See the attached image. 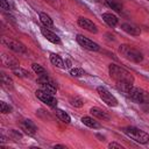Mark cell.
Instances as JSON below:
<instances>
[{
    "label": "cell",
    "mask_w": 149,
    "mask_h": 149,
    "mask_svg": "<svg viewBox=\"0 0 149 149\" xmlns=\"http://www.w3.org/2000/svg\"><path fill=\"white\" fill-rule=\"evenodd\" d=\"M108 72L111 78H113L119 86L122 85H133L134 83V77L133 74L127 71L126 69L116 65V64H109L108 66Z\"/></svg>",
    "instance_id": "6da1fadb"
},
{
    "label": "cell",
    "mask_w": 149,
    "mask_h": 149,
    "mask_svg": "<svg viewBox=\"0 0 149 149\" xmlns=\"http://www.w3.org/2000/svg\"><path fill=\"white\" fill-rule=\"evenodd\" d=\"M120 88L129 97L132 98L134 101L136 102H141V104H144V102H149V93L141 90V88H137V87H134L133 85H127V86H120Z\"/></svg>",
    "instance_id": "7a4b0ae2"
},
{
    "label": "cell",
    "mask_w": 149,
    "mask_h": 149,
    "mask_svg": "<svg viewBox=\"0 0 149 149\" xmlns=\"http://www.w3.org/2000/svg\"><path fill=\"white\" fill-rule=\"evenodd\" d=\"M123 133L128 137H130L132 140H134L137 143L146 144V143L149 142V134L146 133L142 129L136 128V127H125L123 128Z\"/></svg>",
    "instance_id": "3957f363"
},
{
    "label": "cell",
    "mask_w": 149,
    "mask_h": 149,
    "mask_svg": "<svg viewBox=\"0 0 149 149\" xmlns=\"http://www.w3.org/2000/svg\"><path fill=\"white\" fill-rule=\"evenodd\" d=\"M119 51H120V54H121L125 58H127V59L130 61V62L140 63V62H142V59H143V55H142L137 49H135V48L132 47V45L121 44L120 48H119Z\"/></svg>",
    "instance_id": "277c9868"
},
{
    "label": "cell",
    "mask_w": 149,
    "mask_h": 149,
    "mask_svg": "<svg viewBox=\"0 0 149 149\" xmlns=\"http://www.w3.org/2000/svg\"><path fill=\"white\" fill-rule=\"evenodd\" d=\"M97 92H98L99 97L101 98V100H102L106 105H108V106H111V107L118 106V99H116L106 87H104V86H98V87H97Z\"/></svg>",
    "instance_id": "5b68a950"
},
{
    "label": "cell",
    "mask_w": 149,
    "mask_h": 149,
    "mask_svg": "<svg viewBox=\"0 0 149 149\" xmlns=\"http://www.w3.org/2000/svg\"><path fill=\"white\" fill-rule=\"evenodd\" d=\"M37 83H38V85L41 86L42 90H44V91H47V92H49V93H51V94L56 93V91H57V85H56V83H55L52 79H50L48 74H47V76L37 77Z\"/></svg>",
    "instance_id": "8992f818"
},
{
    "label": "cell",
    "mask_w": 149,
    "mask_h": 149,
    "mask_svg": "<svg viewBox=\"0 0 149 149\" xmlns=\"http://www.w3.org/2000/svg\"><path fill=\"white\" fill-rule=\"evenodd\" d=\"M35 95H36L42 102H44L45 105H48V106H50V107H54V108H55V107L57 106V99L54 97V94H51V93H49V92H47V91H44V90H42V88L36 90Z\"/></svg>",
    "instance_id": "52a82bcc"
},
{
    "label": "cell",
    "mask_w": 149,
    "mask_h": 149,
    "mask_svg": "<svg viewBox=\"0 0 149 149\" xmlns=\"http://www.w3.org/2000/svg\"><path fill=\"white\" fill-rule=\"evenodd\" d=\"M76 41H77L83 48H85V49H87V50H91V51H99V50H100V47H99L98 43L93 42L92 40L85 37V36H83V35H80V34H78V35L76 36Z\"/></svg>",
    "instance_id": "ba28073f"
},
{
    "label": "cell",
    "mask_w": 149,
    "mask_h": 149,
    "mask_svg": "<svg viewBox=\"0 0 149 149\" xmlns=\"http://www.w3.org/2000/svg\"><path fill=\"white\" fill-rule=\"evenodd\" d=\"M1 42H2L3 45H6L8 49L13 50L14 52H17V54H26V51H27L26 47H24L22 43L17 42V41H14V40H9V38L3 37V38L1 40Z\"/></svg>",
    "instance_id": "9c48e42d"
},
{
    "label": "cell",
    "mask_w": 149,
    "mask_h": 149,
    "mask_svg": "<svg viewBox=\"0 0 149 149\" xmlns=\"http://www.w3.org/2000/svg\"><path fill=\"white\" fill-rule=\"evenodd\" d=\"M77 22H78L79 27L84 28L85 30H87V31H90V33H93V34H97V33H98L97 26H95L90 19H86V17H78Z\"/></svg>",
    "instance_id": "30bf717a"
},
{
    "label": "cell",
    "mask_w": 149,
    "mask_h": 149,
    "mask_svg": "<svg viewBox=\"0 0 149 149\" xmlns=\"http://www.w3.org/2000/svg\"><path fill=\"white\" fill-rule=\"evenodd\" d=\"M21 128H22V130H23L27 135H30V136H34V135L36 134V130H37V127L35 126V123H34L31 120H29V119L24 120V121L21 123Z\"/></svg>",
    "instance_id": "8fae6325"
},
{
    "label": "cell",
    "mask_w": 149,
    "mask_h": 149,
    "mask_svg": "<svg viewBox=\"0 0 149 149\" xmlns=\"http://www.w3.org/2000/svg\"><path fill=\"white\" fill-rule=\"evenodd\" d=\"M41 34L51 43L54 44H61V38L58 35H56L54 31L49 30L48 28H41Z\"/></svg>",
    "instance_id": "7c38bea8"
},
{
    "label": "cell",
    "mask_w": 149,
    "mask_h": 149,
    "mask_svg": "<svg viewBox=\"0 0 149 149\" xmlns=\"http://www.w3.org/2000/svg\"><path fill=\"white\" fill-rule=\"evenodd\" d=\"M1 59H2V64L5 65V66H7V68H9V69H15V68H17V66H20V63L13 57V56H10V55H7V54H2V56H1Z\"/></svg>",
    "instance_id": "4fadbf2b"
},
{
    "label": "cell",
    "mask_w": 149,
    "mask_h": 149,
    "mask_svg": "<svg viewBox=\"0 0 149 149\" xmlns=\"http://www.w3.org/2000/svg\"><path fill=\"white\" fill-rule=\"evenodd\" d=\"M121 29L123 31H126L127 34L132 35V36H139L141 34V29L137 26L133 24V23H127V22L126 23H122L121 24Z\"/></svg>",
    "instance_id": "5bb4252c"
},
{
    "label": "cell",
    "mask_w": 149,
    "mask_h": 149,
    "mask_svg": "<svg viewBox=\"0 0 149 149\" xmlns=\"http://www.w3.org/2000/svg\"><path fill=\"white\" fill-rule=\"evenodd\" d=\"M90 112H91V114H92L93 116H95V118H98V119H100V120H104V121H108V120H109V115H108L104 109H101V108H99V107H92V108L90 109Z\"/></svg>",
    "instance_id": "9a60e30c"
},
{
    "label": "cell",
    "mask_w": 149,
    "mask_h": 149,
    "mask_svg": "<svg viewBox=\"0 0 149 149\" xmlns=\"http://www.w3.org/2000/svg\"><path fill=\"white\" fill-rule=\"evenodd\" d=\"M101 17H102V20H104L109 27H115V26L118 24V22H119L118 16L114 15V14H112V13H102Z\"/></svg>",
    "instance_id": "2e32d148"
},
{
    "label": "cell",
    "mask_w": 149,
    "mask_h": 149,
    "mask_svg": "<svg viewBox=\"0 0 149 149\" xmlns=\"http://www.w3.org/2000/svg\"><path fill=\"white\" fill-rule=\"evenodd\" d=\"M81 122H83L85 126H87V127H90V128H93V129H98V128L101 127V125H100L97 120H94L93 118H91V116H83V118H81Z\"/></svg>",
    "instance_id": "e0dca14e"
},
{
    "label": "cell",
    "mask_w": 149,
    "mask_h": 149,
    "mask_svg": "<svg viewBox=\"0 0 149 149\" xmlns=\"http://www.w3.org/2000/svg\"><path fill=\"white\" fill-rule=\"evenodd\" d=\"M50 62L52 63V65H55V66H57V68H59V69H64V68H65L63 59H62L61 56L57 55V54H50Z\"/></svg>",
    "instance_id": "ac0fdd59"
},
{
    "label": "cell",
    "mask_w": 149,
    "mask_h": 149,
    "mask_svg": "<svg viewBox=\"0 0 149 149\" xmlns=\"http://www.w3.org/2000/svg\"><path fill=\"white\" fill-rule=\"evenodd\" d=\"M55 113H56L57 118H58L62 122H64V123H70V122H71V118H70V115H69L66 112L56 108V109H55Z\"/></svg>",
    "instance_id": "d6986e66"
},
{
    "label": "cell",
    "mask_w": 149,
    "mask_h": 149,
    "mask_svg": "<svg viewBox=\"0 0 149 149\" xmlns=\"http://www.w3.org/2000/svg\"><path fill=\"white\" fill-rule=\"evenodd\" d=\"M40 20H41V22L44 24V27H54V21H52V19L48 15V14H45V13H40Z\"/></svg>",
    "instance_id": "ffe728a7"
},
{
    "label": "cell",
    "mask_w": 149,
    "mask_h": 149,
    "mask_svg": "<svg viewBox=\"0 0 149 149\" xmlns=\"http://www.w3.org/2000/svg\"><path fill=\"white\" fill-rule=\"evenodd\" d=\"M1 83H2V86L5 88H7V90H12L13 88V80L6 73L1 74Z\"/></svg>",
    "instance_id": "44dd1931"
},
{
    "label": "cell",
    "mask_w": 149,
    "mask_h": 149,
    "mask_svg": "<svg viewBox=\"0 0 149 149\" xmlns=\"http://www.w3.org/2000/svg\"><path fill=\"white\" fill-rule=\"evenodd\" d=\"M31 68H33L34 72H35L38 77H41V76H47V74H48L47 71H45V69H44L43 66H41L40 64H37V63H34V64L31 65Z\"/></svg>",
    "instance_id": "7402d4cb"
},
{
    "label": "cell",
    "mask_w": 149,
    "mask_h": 149,
    "mask_svg": "<svg viewBox=\"0 0 149 149\" xmlns=\"http://www.w3.org/2000/svg\"><path fill=\"white\" fill-rule=\"evenodd\" d=\"M13 73L17 77H21V78H28L29 77V72L24 69H22L21 66H17L15 69H13Z\"/></svg>",
    "instance_id": "603a6c76"
},
{
    "label": "cell",
    "mask_w": 149,
    "mask_h": 149,
    "mask_svg": "<svg viewBox=\"0 0 149 149\" xmlns=\"http://www.w3.org/2000/svg\"><path fill=\"white\" fill-rule=\"evenodd\" d=\"M106 2H107V5H108L113 10H115V12H118V13H120V12L122 10V5H121L120 2H118L116 0H106Z\"/></svg>",
    "instance_id": "cb8c5ba5"
},
{
    "label": "cell",
    "mask_w": 149,
    "mask_h": 149,
    "mask_svg": "<svg viewBox=\"0 0 149 149\" xmlns=\"http://www.w3.org/2000/svg\"><path fill=\"white\" fill-rule=\"evenodd\" d=\"M70 104L72 105V106H74V107H83V105H84V101H83V99L80 98V97H78V95H72V97H70Z\"/></svg>",
    "instance_id": "d4e9b609"
},
{
    "label": "cell",
    "mask_w": 149,
    "mask_h": 149,
    "mask_svg": "<svg viewBox=\"0 0 149 149\" xmlns=\"http://www.w3.org/2000/svg\"><path fill=\"white\" fill-rule=\"evenodd\" d=\"M70 74L72 77H81V76L85 74V71L83 69H80V68H74V69L70 70Z\"/></svg>",
    "instance_id": "484cf974"
},
{
    "label": "cell",
    "mask_w": 149,
    "mask_h": 149,
    "mask_svg": "<svg viewBox=\"0 0 149 149\" xmlns=\"http://www.w3.org/2000/svg\"><path fill=\"white\" fill-rule=\"evenodd\" d=\"M0 111H1L2 114H7V113H10L12 107H10L8 104H6L5 101H1V102H0Z\"/></svg>",
    "instance_id": "4316f807"
},
{
    "label": "cell",
    "mask_w": 149,
    "mask_h": 149,
    "mask_svg": "<svg viewBox=\"0 0 149 149\" xmlns=\"http://www.w3.org/2000/svg\"><path fill=\"white\" fill-rule=\"evenodd\" d=\"M10 135H12L13 139H15V140H19V139L22 137V134H21L20 132L15 130V129H10Z\"/></svg>",
    "instance_id": "83f0119b"
},
{
    "label": "cell",
    "mask_w": 149,
    "mask_h": 149,
    "mask_svg": "<svg viewBox=\"0 0 149 149\" xmlns=\"http://www.w3.org/2000/svg\"><path fill=\"white\" fill-rule=\"evenodd\" d=\"M0 6H1V9H3V10H9V9H10L9 3L7 2V0H1Z\"/></svg>",
    "instance_id": "f1b7e54d"
},
{
    "label": "cell",
    "mask_w": 149,
    "mask_h": 149,
    "mask_svg": "<svg viewBox=\"0 0 149 149\" xmlns=\"http://www.w3.org/2000/svg\"><path fill=\"white\" fill-rule=\"evenodd\" d=\"M108 148H118V149H123V147L120 144V143H118V142H111L109 144H108Z\"/></svg>",
    "instance_id": "f546056e"
},
{
    "label": "cell",
    "mask_w": 149,
    "mask_h": 149,
    "mask_svg": "<svg viewBox=\"0 0 149 149\" xmlns=\"http://www.w3.org/2000/svg\"><path fill=\"white\" fill-rule=\"evenodd\" d=\"M44 1H47L48 3H50V5L54 6V7H59V5H58V0H44Z\"/></svg>",
    "instance_id": "4dcf8cb0"
},
{
    "label": "cell",
    "mask_w": 149,
    "mask_h": 149,
    "mask_svg": "<svg viewBox=\"0 0 149 149\" xmlns=\"http://www.w3.org/2000/svg\"><path fill=\"white\" fill-rule=\"evenodd\" d=\"M52 148H63V149H66V147L64 146V144H55V146H52Z\"/></svg>",
    "instance_id": "1f68e13d"
},
{
    "label": "cell",
    "mask_w": 149,
    "mask_h": 149,
    "mask_svg": "<svg viewBox=\"0 0 149 149\" xmlns=\"http://www.w3.org/2000/svg\"><path fill=\"white\" fill-rule=\"evenodd\" d=\"M148 1H149V0H148Z\"/></svg>",
    "instance_id": "d6a6232c"
}]
</instances>
